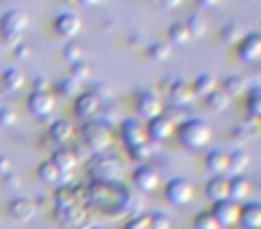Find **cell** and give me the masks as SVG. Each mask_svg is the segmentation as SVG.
<instances>
[{
  "mask_svg": "<svg viewBox=\"0 0 261 229\" xmlns=\"http://www.w3.org/2000/svg\"><path fill=\"white\" fill-rule=\"evenodd\" d=\"M8 213L16 222H29L36 215V204L33 199H27V197H16L9 202Z\"/></svg>",
  "mask_w": 261,
  "mask_h": 229,
  "instance_id": "cell-7",
  "label": "cell"
},
{
  "mask_svg": "<svg viewBox=\"0 0 261 229\" xmlns=\"http://www.w3.org/2000/svg\"><path fill=\"white\" fill-rule=\"evenodd\" d=\"M29 52H31L29 45H23V43H18V47H16V56H18V58L25 59V58H27V56H29Z\"/></svg>",
  "mask_w": 261,
  "mask_h": 229,
  "instance_id": "cell-43",
  "label": "cell"
},
{
  "mask_svg": "<svg viewBox=\"0 0 261 229\" xmlns=\"http://www.w3.org/2000/svg\"><path fill=\"white\" fill-rule=\"evenodd\" d=\"M211 213H213V217L217 218V222L222 227H229V225H234L238 222L240 206L234 200H220V202H215Z\"/></svg>",
  "mask_w": 261,
  "mask_h": 229,
  "instance_id": "cell-6",
  "label": "cell"
},
{
  "mask_svg": "<svg viewBox=\"0 0 261 229\" xmlns=\"http://www.w3.org/2000/svg\"><path fill=\"white\" fill-rule=\"evenodd\" d=\"M77 200H79V193L77 188H70V186H61V188L56 192V204H58L59 210H68L72 206H77Z\"/></svg>",
  "mask_w": 261,
  "mask_h": 229,
  "instance_id": "cell-21",
  "label": "cell"
},
{
  "mask_svg": "<svg viewBox=\"0 0 261 229\" xmlns=\"http://www.w3.org/2000/svg\"><path fill=\"white\" fill-rule=\"evenodd\" d=\"M172 222L167 215L161 213H154L150 215V227L149 229H170Z\"/></svg>",
  "mask_w": 261,
  "mask_h": 229,
  "instance_id": "cell-35",
  "label": "cell"
},
{
  "mask_svg": "<svg viewBox=\"0 0 261 229\" xmlns=\"http://www.w3.org/2000/svg\"><path fill=\"white\" fill-rule=\"evenodd\" d=\"M211 138V129L204 120L192 118L179 128V140L188 149H200Z\"/></svg>",
  "mask_w": 261,
  "mask_h": 229,
  "instance_id": "cell-2",
  "label": "cell"
},
{
  "mask_svg": "<svg viewBox=\"0 0 261 229\" xmlns=\"http://www.w3.org/2000/svg\"><path fill=\"white\" fill-rule=\"evenodd\" d=\"M83 138L91 149H102L109 143V131L100 122H91L83 128Z\"/></svg>",
  "mask_w": 261,
  "mask_h": 229,
  "instance_id": "cell-5",
  "label": "cell"
},
{
  "mask_svg": "<svg viewBox=\"0 0 261 229\" xmlns=\"http://www.w3.org/2000/svg\"><path fill=\"white\" fill-rule=\"evenodd\" d=\"M247 109L252 115L254 118L259 117L261 113V97H259V90H252L249 93V100H247Z\"/></svg>",
  "mask_w": 261,
  "mask_h": 229,
  "instance_id": "cell-33",
  "label": "cell"
},
{
  "mask_svg": "<svg viewBox=\"0 0 261 229\" xmlns=\"http://www.w3.org/2000/svg\"><path fill=\"white\" fill-rule=\"evenodd\" d=\"M215 86H217V81H215L213 75H210V73H204V75H199L197 77V81L193 83V91H195L197 95H210L211 91L215 90Z\"/></svg>",
  "mask_w": 261,
  "mask_h": 229,
  "instance_id": "cell-26",
  "label": "cell"
},
{
  "mask_svg": "<svg viewBox=\"0 0 261 229\" xmlns=\"http://www.w3.org/2000/svg\"><path fill=\"white\" fill-rule=\"evenodd\" d=\"M245 88V79L242 75H232V77H227L224 83V91L225 93H238Z\"/></svg>",
  "mask_w": 261,
  "mask_h": 229,
  "instance_id": "cell-32",
  "label": "cell"
},
{
  "mask_svg": "<svg viewBox=\"0 0 261 229\" xmlns=\"http://www.w3.org/2000/svg\"><path fill=\"white\" fill-rule=\"evenodd\" d=\"M149 227H150V215H138V217H135L125 225V229H149Z\"/></svg>",
  "mask_w": 261,
  "mask_h": 229,
  "instance_id": "cell-37",
  "label": "cell"
},
{
  "mask_svg": "<svg viewBox=\"0 0 261 229\" xmlns=\"http://www.w3.org/2000/svg\"><path fill=\"white\" fill-rule=\"evenodd\" d=\"M133 181H135V185L138 186L142 192H152V190H156V186L160 185V175H158V172L154 170L152 167L143 165V167H138L135 170Z\"/></svg>",
  "mask_w": 261,
  "mask_h": 229,
  "instance_id": "cell-11",
  "label": "cell"
},
{
  "mask_svg": "<svg viewBox=\"0 0 261 229\" xmlns=\"http://www.w3.org/2000/svg\"><path fill=\"white\" fill-rule=\"evenodd\" d=\"M29 109L38 117H45L54 109V98L47 91H34L29 95Z\"/></svg>",
  "mask_w": 261,
  "mask_h": 229,
  "instance_id": "cell-14",
  "label": "cell"
},
{
  "mask_svg": "<svg viewBox=\"0 0 261 229\" xmlns=\"http://www.w3.org/2000/svg\"><path fill=\"white\" fill-rule=\"evenodd\" d=\"M56 29L63 36H73L81 29V20L73 15H61L56 20Z\"/></svg>",
  "mask_w": 261,
  "mask_h": 229,
  "instance_id": "cell-23",
  "label": "cell"
},
{
  "mask_svg": "<svg viewBox=\"0 0 261 229\" xmlns=\"http://www.w3.org/2000/svg\"><path fill=\"white\" fill-rule=\"evenodd\" d=\"M238 222L245 229H259L261 227V206L257 202H247L240 208Z\"/></svg>",
  "mask_w": 261,
  "mask_h": 229,
  "instance_id": "cell-13",
  "label": "cell"
},
{
  "mask_svg": "<svg viewBox=\"0 0 261 229\" xmlns=\"http://www.w3.org/2000/svg\"><path fill=\"white\" fill-rule=\"evenodd\" d=\"M83 4H95V2H98V0H81Z\"/></svg>",
  "mask_w": 261,
  "mask_h": 229,
  "instance_id": "cell-47",
  "label": "cell"
},
{
  "mask_svg": "<svg viewBox=\"0 0 261 229\" xmlns=\"http://www.w3.org/2000/svg\"><path fill=\"white\" fill-rule=\"evenodd\" d=\"M170 38L175 41V43H185L190 38V31L186 27V23H174L170 27Z\"/></svg>",
  "mask_w": 261,
  "mask_h": 229,
  "instance_id": "cell-31",
  "label": "cell"
},
{
  "mask_svg": "<svg viewBox=\"0 0 261 229\" xmlns=\"http://www.w3.org/2000/svg\"><path fill=\"white\" fill-rule=\"evenodd\" d=\"M27 26V18L23 13L20 11H9L8 15L2 18V31H4L6 38L9 41L18 40V34L25 29Z\"/></svg>",
  "mask_w": 261,
  "mask_h": 229,
  "instance_id": "cell-10",
  "label": "cell"
},
{
  "mask_svg": "<svg viewBox=\"0 0 261 229\" xmlns=\"http://www.w3.org/2000/svg\"><path fill=\"white\" fill-rule=\"evenodd\" d=\"M16 122V113L11 108H2L0 109V125L9 128Z\"/></svg>",
  "mask_w": 261,
  "mask_h": 229,
  "instance_id": "cell-40",
  "label": "cell"
},
{
  "mask_svg": "<svg viewBox=\"0 0 261 229\" xmlns=\"http://www.w3.org/2000/svg\"><path fill=\"white\" fill-rule=\"evenodd\" d=\"M218 0H199V4L200 6H213V4H217Z\"/></svg>",
  "mask_w": 261,
  "mask_h": 229,
  "instance_id": "cell-46",
  "label": "cell"
},
{
  "mask_svg": "<svg viewBox=\"0 0 261 229\" xmlns=\"http://www.w3.org/2000/svg\"><path fill=\"white\" fill-rule=\"evenodd\" d=\"M186 27H188L190 34H202L204 31H206V20L202 18L200 15H192L188 18V23H186Z\"/></svg>",
  "mask_w": 261,
  "mask_h": 229,
  "instance_id": "cell-34",
  "label": "cell"
},
{
  "mask_svg": "<svg viewBox=\"0 0 261 229\" xmlns=\"http://www.w3.org/2000/svg\"><path fill=\"white\" fill-rule=\"evenodd\" d=\"M122 138L127 143V147L133 149V147L142 145V143L147 142V133L138 120L129 118V120H125L122 124Z\"/></svg>",
  "mask_w": 261,
  "mask_h": 229,
  "instance_id": "cell-9",
  "label": "cell"
},
{
  "mask_svg": "<svg viewBox=\"0 0 261 229\" xmlns=\"http://www.w3.org/2000/svg\"><path fill=\"white\" fill-rule=\"evenodd\" d=\"M73 136V125L68 120H58L50 125V138L56 143H66Z\"/></svg>",
  "mask_w": 261,
  "mask_h": 229,
  "instance_id": "cell-22",
  "label": "cell"
},
{
  "mask_svg": "<svg viewBox=\"0 0 261 229\" xmlns=\"http://www.w3.org/2000/svg\"><path fill=\"white\" fill-rule=\"evenodd\" d=\"M88 72H90V68H88L86 63L75 61V65H73V68H72V73H73V75L79 77V79H84V77L88 75Z\"/></svg>",
  "mask_w": 261,
  "mask_h": 229,
  "instance_id": "cell-42",
  "label": "cell"
},
{
  "mask_svg": "<svg viewBox=\"0 0 261 229\" xmlns=\"http://www.w3.org/2000/svg\"><path fill=\"white\" fill-rule=\"evenodd\" d=\"M147 133L154 142H163L174 133V120L168 115H158V117L149 120Z\"/></svg>",
  "mask_w": 261,
  "mask_h": 229,
  "instance_id": "cell-8",
  "label": "cell"
},
{
  "mask_svg": "<svg viewBox=\"0 0 261 229\" xmlns=\"http://www.w3.org/2000/svg\"><path fill=\"white\" fill-rule=\"evenodd\" d=\"M136 106H138L140 115L147 117L149 120L158 117V115H161V102L158 98V95H154L152 91H143L138 97V104Z\"/></svg>",
  "mask_w": 261,
  "mask_h": 229,
  "instance_id": "cell-15",
  "label": "cell"
},
{
  "mask_svg": "<svg viewBox=\"0 0 261 229\" xmlns=\"http://www.w3.org/2000/svg\"><path fill=\"white\" fill-rule=\"evenodd\" d=\"M206 167H207V170H211L213 174L222 175L224 172H227L229 154H225L224 150H211L206 158Z\"/></svg>",
  "mask_w": 261,
  "mask_h": 229,
  "instance_id": "cell-20",
  "label": "cell"
},
{
  "mask_svg": "<svg viewBox=\"0 0 261 229\" xmlns=\"http://www.w3.org/2000/svg\"><path fill=\"white\" fill-rule=\"evenodd\" d=\"M130 150V156H135V160H147V158H150V154H152V149L149 147V143H142V145H136L133 147Z\"/></svg>",
  "mask_w": 261,
  "mask_h": 229,
  "instance_id": "cell-39",
  "label": "cell"
},
{
  "mask_svg": "<svg viewBox=\"0 0 261 229\" xmlns=\"http://www.w3.org/2000/svg\"><path fill=\"white\" fill-rule=\"evenodd\" d=\"M238 54L242 56V59L245 61H254V59L259 58L261 54V40L257 34H250L245 40L240 43L238 47Z\"/></svg>",
  "mask_w": 261,
  "mask_h": 229,
  "instance_id": "cell-17",
  "label": "cell"
},
{
  "mask_svg": "<svg viewBox=\"0 0 261 229\" xmlns=\"http://www.w3.org/2000/svg\"><path fill=\"white\" fill-rule=\"evenodd\" d=\"M4 83L9 90H18L20 86L23 84V75L15 68H9L8 72L4 73Z\"/></svg>",
  "mask_w": 261,
  "mask_h": 229,
  "instance_id": "cell-30",
  "label": "cell"
},
{
  "mask_svg": "<svg viewBox=\"0 0 261 229\" xmlns=\"http://www.w3.org/2000/svg\"><path fill=\"white\" fill-rule=\"evenodd\" d=\"M50 161L56 165V168H58L61 174H65V172H72L73 168H75L77 154L68 149H61V150H58V152H54Z\"/></svg>",
  "mask_w": 261,
  "mask_h": 229,
  "instance_id": "cell-19",
  "label": "cell"
},
{
  "mask_svg": "<svg viewBox=\"0 0 261 229\" xmlns=\"http://www.w3.org/2000/svg\"><path fill=\"white\" fill-rule=\"evenodd\" d=\"M38 175L43 183H56L61 175V172L56 168V165L52 161H43V163L38 167Z\"/></svg>",
  "mask_w": 261,
  "mask_h": 229,
  "instance_id": "cell-29",
  "label": "cell"
},
{
  "mask_svg": "<svg viewBox=\"0 0 261 229\" xmlns=\"http://www.w3.org/2000/svg\"><path fill=\"white\" fill-rule=\"evenodd\" d=\"M86 199L100 210L113 213L129 208L133 197L125 188H122V185H115L113 181H95L86 188Z\"/></svg>",
  "mask_w": 261,
  "mask_h": 229,
  "instance_id": "cell-1",
  "label": "cell"
},
{
  "mask_svg": "<svg viewBox=\"0 0 261 229\" xmlns=\"http://www.w3.org/2000/svg\"><path fill=\"white\" fill-rule=\"evenodd\" d=\"M91 229H100V227H91Z\"/></svg>",
  "mask_w": 261,
  "mask_h": 229,
  "instance_id": "cell-48",
  "label": "cell"
},
{
  "mask_svg": "<svg viewBox=\"0 0 261 229\" xmlns=\"http://www.w3.org/2000/svg\"><path fill=\"white\" fill-rule=\"evenodd\" d=\"M58 91L65 97H72L77 91V81L73 79H63L58 83Z\"/></svg>",
  "mask_w": 261,
  "mask_h": 229,
  "instance_id": "cell-36",
  "label": "cell"
},
{
  "mask_svg": "<svg viewBox=\"0 0 261 229\" xmlns=\"http://www.w3.org/2000/svg\"><path fill=\"white\" fill-rule=\"evenodd\" d=\"M172 98L175 104H188L193 98V88L185 81H177L172 86Z\"/></svg>",
  "mask_w": 261,
  "mask_h": 229,
  "instance_id": "cell-24",
  "label": "cell"
},
{
  "mask_svg": "<svg viewBox=\"0 0 261 229\" xmlns=\"http://www.w3.org/2000/svg\"><path fill=\"white\" fill-rule=\"evenodd\" d=\"M207 106L215 111H222L229 106V95L224 90H213L207 95Z\"/></svg>",
  "mask_w": 261,
  "mask_h": 229,
  "instance_id": "cell-27",
  "label": "cell"
},
{
  "mask_svg": "<svg viewBox=\"0 0 261 229\" xmlns=\"http://www.w3.org/2000/svg\"><path fill=\"white\" fill-rule=\"evenodd\" d=\"M252 192V183L245 175L238 174L229 179V200H245Z\"/></svg>",
  "mask_w": 261,
  "mask_h": 229,
  "instance_id": "cell-16",
  "label": "cell"
},
{
  "mask_svg": "<svg viewBox=\"0 0 261 229\" xmlns=\"http://www.w3.org/2000/svg\"><path fill=\"white\" fill-rule=\"evenodd\" d=\"M88 170H91V174L97 177V181H113L116 177V174H120V170H122V165L113 156H100L97 160H93V163L88 167Z\"/></svg>",
  "mask_w": 261,
  "mask_h": 229,
  "instance_id": "cell-4",
  "label": "cell"
},
{
  "mask_svg": "<svg viewBox=\"0 0 261 229\" xmlns=\"http://www.w3.org/2000/svg\"><path fill=\"white\" fill-rule=\"evenodd\" d=\"M193 227L195 229H222V225L217 222L211 211H200L193 220Z\"/></svg>",
  "mask_w": 261,
  "mask_h": 229,
  "instance_id": "cell-28",
  "label": "cell"
},
{
  "mask_svg": "<svg viewBox=\"0 0 261 229\" xmlns=\"http://www.w3.org/2000/svg\"><path fill=\"white\" fill-rule=\"evenodd\" d=\"M195 188L193 185L185 177H175L165 186V197L170 200L174 206H185L193 199Z\"/></svg>",
  "mask_w": 261,
  "mask_h": 229,
  "instance_id": "cell-3",
  "label": "cell"
},
{
  "mask_svg": "<svg viewBox=\"0 0 261 229\" xmlns=\"http://www.w3.org/2000/svg\"><path fill=\"white\" fill-rule=\"evenodd\" d=\"M100 108V98L95 93H84L75 100V111L81 117H91Z\"/></svg>",
  "mask_w": 261,
  "mask_h": 229,
  "instance_id": "cell-18",
  "label": "cell"
},
{
  "mask_svg": "<svg viewBox=\"0 0 261 229\" xmlns=\"http://www.w3.org/2000/svg\"><path fill=\"white\" fill-rule=\"evenodd\" d=\"M249 154L243 152V150H234V152L229 154V167L227 170L234 172V175L242 174L243 170L247 168V165H249Z\"/></svg>",
  "mask_w": 261,
  "mask_h": 229,
  "instance_id": "cell-25",
  "label": "cell"
},
{
  "mask_svg": "<svg viewBox=\"0 0 261 229\" xmlns=\"http://www.w3.org/2000/svg\"><path fill=\"white\" fill-rule=\"evenodd\" d=\"M161 2H163L165 6H168V8H175V6H177L181 0H161Z\"/></svg>",
  "mask_w": 261,
  "mask_h": 229,
  "instance_id": "cell-45",
  "label": "cell"
},
{
  "mask_svg": "<svg viewBox=\"0 0 261 229\" xmlns=\"http://www.w3.org/2000/svg\"><path fill=\"white\" fill-rule=\"evenodd\" d=\"M63 54H65L66 59H72V61L75 59L77 61V59L81 58V47H77L75 43H68L65 47V50H63Z\"/></svg>",
  "mask_w": 261,
  "mask_h": 229,
  "instance_id": "cell-41",
  "label": "cell"
},
{
  "mask_svg": "<svg viewBox=\"0 0 261 229\" xmlns=\"http://www.w3.org/2000/svg\"><path fill=\"white\" fill-rule=\"evenodd\" d=\"M206 195L213 202H220V200L229 199V179L224 175H215L207 181L206 185Z\"/></svg>",
  "mask_w": 261,
  "mask_h": 229,
  "instance_id": "cell-12",
  "label": "cell"
},
{
  "mask_svg": "<svg viewBox=\"0 0 261 229\" xmlns=\"http://www.w3.org/2000/svg\"><path fill=\"white\" fill-rule=\"evenodd\" d=\"M149 54L152 56L154 59H165L170 56V47L167 43H154L152 47L149 48Z\"/></svg>",
  "mask_w": 261,
  "mask_h": 229,
  "instance_id": "cell-38",
  "label": "cell"
},
{
  "mask_svg": "<svg viewBox=\"0 0 261 229\" xmlns=\"http://www.w3.org/2000/svg\"><path fill=\"white\" fill-rule=\"evenodd\" d=\"M9 168H11V163H9V160H8V158L0 156V174H8Z\"/></svg>",
  "mask_w": 261,
  "mask_h": 229,
  "instance_id": "cell-44",
  "label": "cell"
}]
</instances>
